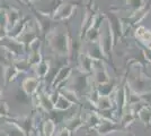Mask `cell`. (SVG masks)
<instances>
[{
    "label": "cell",
    "instance_id": "obj_1",
    "mask_svg": "<svg viewBox=\"0 0 151 136\" xmlns=\"http://www.w3.org/2000/svg\"><path fill=\"white\" fill-rule=\"evenodd\" d=\"M45 40L47 41V47L54 55H57L59 57L69 56L71 39L67 32H60V31H57V28H53L45 36Z\"/></svg>",
    "mask_w": 151,
    "mask_h": 136
},
{
    "label": "cell",
    "instance_id": "obj_2",
    "mask_svg": "<svg viewBox=\"0 0 151 136\" xmlns=\"http://www.w3.org/2000/svg\"><path fill=\"white\" fill-rule=\"evenodd\" d=\"M4 121L15 125L18 129H20L25 136H32V134L36 130L35 128V121H34V116L33 115H25V116H16V117H7L4 119Z\"/></svg>",
    "mask_w": 151,
    "mask_h": 136
},
{
    "label": "cell",
    "instance_id": "obj_3",
    "mask_svg": "<svg viewBox=\"0 0 151 136\" xmlns=\"http://www.w3.org/2000/svg\"><path fill=\"white\" fill-rule=\"evenodd\" d=\"M28 7H29L32 14L35 17V20L37 23V31L40 32V35H42L45 39V36L53 30V27H52V22L53 20L50 16L43 14L40 9H36L32 4L28 5Z\"/></svg>",
    "mask_w": 151,
    "mask_h": 136
},
{
    "label": "cell",
    "instance_id": "obj_4",
    "mask_svg": "<svg viewBox=\"0 0 151 136\" xmlns=\"http://www.w3.org/2000/svg\"><path fill=\"white\" fill-rule=\"evenodd\" d=\"M0 47L4 48L12 56V59L24 58L26 55L25 47L22 42H19L18 40L4 38L0 41Z\"/></svg>",
    "mask_w": 151,
    "mask_h": 136
},
{
    "label": "cell",
    "instance_id": "obj_5",
    "mask_svg": "<svg viewBox=\"0 0 151 136\" xmlns=\"http://www.w3.org/2000/svg\"><path fill=\"white\" fill-rule=\"evenodd\" d=\"M0 65L2 68V77L5 81V85L10 84L17 79L20 73L14 65L13 59H6L5 57H0Z\"/></svg>",
    "mask_w": 151,
    "mask_h": 136
},
{
    "label": "cell",
    "instance_id": "obj_6",
    "mask_svg": "<svg viewBox=\"0 0 151 136\" xmlns=\"http://www.w3.org/2000/svg\"><path fill=\"white\" fill-rule=\"evenodd\" d=\"M76 7H77L76 2H64V4H61L54 10V13L52 14L51 18H52L53 22H57V23L67 20L73 15V12L76 10Z\"/></svg>",
    "mask_w": 151,
    "mask_h": 136
},
{
    "label": "cell",
    "instance_id": "obj_7",
    "mask_svg": "<svg viewBox=\"0 0 151 136\" xmlns=\"http://www.w3.org/2000/svg\"><path fill=\"white\" fill-rule=\"evenodd\" d=\"M72 68L68 65H64L62 67H60V69L57 71V74L52 78V83H51V89L52 90H60L61 85L64 83H67L70 79L71 75H72Z\"/></svg>",
    "mask_w": 151,
    "mask_h": 136
},
{
    "label": "cell",
    "instance_id": "obj_8",
    "mask_svg": "<svg viewBox=\"0 0 151 136\" xmlns=\"http://www.w3.org/2000/svg\"><path fill=\"white\" fill-rule=\"evenodd\" d=\"M87 86H88V75L79 71V74H77L76 76L72 77V79H71V82L69 83L67 89L73 91L79 97Z\"/></svg>",
    "mask_w": 151,
    "mask_h": 136
},
{
    "label": "cell",
    "instance_id": "obj_9",
    "mask_svg": "<svg viewBox=\"0 0 151 136\" xmlns=\"http://www.w3.org/2000/svg\"><path fill=\"white\" fill-rule=\"evenodd\" d=\"M41 89V79L37 77H26L22 82V90L27 97H33Z\"/></svg>",
    "mask_w": 151,
    "mask_h": 136
},
{
    "label": "cell",
    "instance_id": "obj_10",
    "mask_svg": "<svg viewBox=\"0 0 151 136\" xmlns=\"http://www.w3.org/2000/svg\"><path fill=\"white\" fill-rule=\"evenodd\" d=\"M96 130L101 136H106L112 133H116V132H126L121 127L120 124L115 123V121H109V120H104V119H101V124Z\"/></svg>",
    "mask_w": 151,
    "mask_h": 136
},
{
    "label": "cell",
    "instance_id": "obj_11",
    "mask_svg": "<svg viewBox=\"0 0 151 136\" xmlns=\"http://www.w3.org/2000/svg\"><path fill=\"white\" fill-rule=\"evenodd\" d=\"M28 23H29V16H23L22 20H19L18 23L14 26L13 28L9 30L7 38L18 40L19 38L22 36V34L26 31V28L28 27Z\"/></svg>",
    "mask_w": 151,
    "mask_h": 136
},
{
    "label": "cell",
    "instance_id": "obj_12",
    "mask_svg": "<svg viewBox=\"0 0 151 136\" xmlns=\"http://www.w3.org/2000/svg\"><path fill=\"white\" fill-rule=\"evenodd\" d=\"M82 126H83V119L80 113H77L64 120L63 128H65L70 134H76Z\"/></svg>",
    "mask_w": 151,
    "mask_h": 136
},
{
    "label": "cell",
    "instance_id": "obj_13",
    "mask_svg": "<svg viewBox=\"0 0 151 136\" xmlns=\"http://www.w3.org/2000/svg\"><path fill=\"white\" fill-rule=\"evenodd\" d=\"M93 71H94V77L95 82L97 85L104 84L109 82V76H108V73L105 69V67L103 66L101 61H94V67H93Z\"/></svg>",
    "mask_w": 151,
    "mask_h": 136
},
{
    "label": "cell",
    "instance_id": "obj_14",
    "mask_svg": "<svg viewBox=\"0 0 151 136\" xmlns=\"http://www.w3.org/2000/svg\"><path fill=\"white\" fill-rule=\"evenodd\" d=\"M36 97H37V100H38V108L43 109L47 113H51L52 111L54 110V104L51 101L47 91L40 89L38 92L36 93Z\"/></svg>",
    "mask_w": 151,
    "mask_h": 136
},
{
    "label": "cell",
    "instance_id": "obj_15",
    "mask_svg": "<svg viewBox=\"0 0 151 136\" xmlns=\"http://www.w3.org/2000/svg\"><path fill=\"white\" fill-rule=\"evenodd\" d=\"M38 31H35V30H31V31H27V28H26V31L23 34H22V36L18 39L19 42H22L24 47H25V51H26V55H27V52L29 50V48H31V45L34 43V42H36L37 40H40V33H37Z\"/></svg>",
    "mask_w": 151,
    "mask_h": 136
},
{
    "label": "cell",
    "instance_id": "obj_16",
    "mask_svg": "<svg viewBox=\"0 0 151 136\" xmlns=\"http://www.w3.org/2000/svg\"><path fill=\"white\" fill-rule=\"evenodd\" d=\"M6 10V16H7V22H8V28H13L14 26L18 23L19 20H22V12L18 8L13 6H8L5 8ZM9 32V31H8Z\"/></svg>",
    "mask_w": 151,
    "mask_h": 136
},
{
    "label": "cell",
    "instance_id": "obj_17",
    "mask_svg": "<svg viewBox=\"0 0 151 136\" xmlns=\"http://www.w3.org/2000/svg\"><path fill=\"white\" fill-rule=\"evenodd\" d=\"M78 63H79V71L87 74L93 71V67H94V60L89 57L87 53H81L78 57Z\"/></svg>",
    "mask_w": 151,
    "mask_h": 136
},
{
    "label": "cell",
    "instance_id": "obj_18",
    "mask_svg": "<svg viewBox=\"0 0 151 136\" xmlns=\"http://www.w3.org/2000/svg\"><path fill=\"white\" fill-rule=\"evenodd\" d=\"M33 68H34V71H35V74H36V77L42 81V79H44V78L49 75V73H50V69H51L50 61L46 60V59H42L37 65L34 66Z\"/></svg>",
    "mask_w": 151,
    "mask_h": 136
},
{
    "label": "cell",
    "instance_id": "obj_19",
    "mask_svg": "<svg viewBox=\"0 0 151 136\" xmlns=\"http://www.w3.org/2000/svg\"><path fill=\"white\" fill-rule=\"evenodd\" d=\"M101 121V118L98 116V113L95 110H91L86 116V119H85L83 123H86L85 125L87 126L88 129H97V127L99 126Z\"/></svg>",
    "mask_w": 151,
    "mask_h": 136
},
{
    "label": "cell",
    "instance_id": "obj_20",
    "mask_svg": "<svg viewBox=\"0 0 151 136\" xmlns=\"http://www.w3.org/2000/svg\"><path fill=\"white\" fill-rule=\"evenodd\" d=\"M137 118L145 125V127H149L151 125V105H148V104L145 105V107L138 112Z\"/></svg>",
    "mask_w": 151,
    "mask_h": 136
},
{
    "label": "cell",
    "instance_id": "obj_21",
    "mask_svg": "<svg viewBox=\"0 0 151 136\" xmlns=\"http://www.w3.org/2000/svg\"><path fill=\"white\" fill-rule=\"evenodd\" d=\"M138 118H137V116L133 113L132 111L130 110L129 112L127 111H124L123 112V115L121 116V118H120V125H121V127L123 128L124 130H126L131 125H132L135 120H137Z\"/></svg>",
    "mask_w": 151,
    "mask_h": 136
},
{
    "label": "cell",
    "instance_id": "obj_22",
    "mask_svg": "<svg viewBox=\"0 0 151 136\" xmlns=\"http://www.w3.org/2000/svg\"><path fill=\"white\" fill-rule=\"evenodd\" d=\"M115 82L114 81H109V82H107V83H104V84H101V85H97L96 86V89L98 91V93H99V95L101 97H111V94L114 92L115 90Z\"/></svg>",
    "mask_w": 151,
    "mask_h": 136
},
{
    "label": "cell",
    "instance_id": "obj_23",
    "mask_svg": "<svg viewBox=\"0 0 151 136\" xmlns=\"http://www.w3.org/2000/svg\"><path fill=\"white\" fill-rule=\"evenodd\" d=\"M55 128H57L55 123L51 118H47L42 124L41 130H42V133H43L44 136H54V134H55Z\"/></svg>",
    "mask_w": 151,
    "mask_h": 136
},
{
    "label": "cell",
    "instance_id": "obj_24",
    "mask_svg": "<svg viewBox=\"0 0 151 136\" xmlns=\"http://www.w3.org/2000/svg\"><path fill=\"white\" fill-rule=\"evenodd\" d=\"M8 31H9V28H8L6 10H5V8H2V9L0 10V38H1V39L7 38Z\"/></svg>",
    "mask_w": 151,
    "mask_h": 136
},
{
    "label": "cell",
    "instance_id": "obj_25",
    "mask_svg": "<svg viewBox=\"0 0 151 136\" xmlns=\"http://www.w3.org/2000/svg\"><path fill=\"white\" fill-rule=\"evenodd\" d=\"M73 104L70 101H68L65 97L60 94V97H58V100L54 103V111H67L70 108H72Z\"/></svg>",
    "mask_w": 151,
    "mask_h": 136
},
{
    "label": "cell",
    "instance_id": "obj_26",
    "mask_svg": "<svg viewBox=\"0 0 151 136\" xmlns=\"http://www.w3.org/2000/svg\"><path fill=\"white\" fill-rule=\"evenodd\" d=\"M95 107H97V110H107L114 108V102L111 97H99L98 101Z\"/></svg>",
    "mask_w": 151,
    "mask_h": 136
},
{
    "label": "cell",
    "instance_id": "obj_27",
    "mask_svg": "<svg viewBox=\"0 0 151 136\" xmlns=\"http://www.w3.org/2000/svg\"><path fill=\"white\" fill-rule=\"evenodd\" d=\"M135 35H137V38H138L141 42H143L145 45L151 41V31L147 30L143 26H140L138 30H137Z\"/></svg>",
    "mask_w": 151,
    "mask_h": 136
},
{
    "label": "cell",
    "instance_id": "obj_28",
    "mask_svg": "<svg viewBox=\"0 0 151 136\" xmlns=\"http://www.w3.org/2000/svg\"><path fill=\"white\" fill-rule=\"evenodd\" d=\"M13 63H14V65H15V67L18 69L19 73H28L29 69L32 68L26 58L13 59Z\"/></svg>",
    "mask_w": 151,
    "mask_h": 136
},
{
    "label": "cell",
    "instance_id": "obj_29",
    "mask_svg": "<svg viewBox=\"0 0 151 136\" xmlns=\"http://www.w3.org/2000/svg\"><path fill=\"white\" fill-rule=\"evenodd\" d=\"M59 92H60V94L61 95H63V97H65L68 101H70L72 104H78L79 103V97L73 91L69 90V89H61V90H59Z\"/></svg>",
    "mask_w": 151,
    "mask_h": 136
},
{
    "label": "cell",
    "instance_id": "obj_30",
    "mask_svg": "<svg viewBox=\"0 0 151 136\" xmlns=\"http://www.w3.org/2000/svg\"><path fill=\"white\" fill-rule=\"evenodd\" d=\"M7 117H10L9 113V107L6 101L0 100V120H4Z\"/></svg>",
    "mask_w": 151,
    "mask_h": 136
},
{
    "label": "cell",
    "instance_id": "obj_31",
    "mask_svg": "<svg viewBox=\"0 0 151 136\" xmlns=\"http://www.w3.org/2000/svg\"><path fill=\"white\" fill-rule=\"evenodd\" d=\"M127 5L130 6V8H132L134 12H140V9L143 6V0H129Z\"/></svg>",
    "mask_w": 151,
    "mask_h": 136
},
{
    "label": "cell",
    "instance_id": "obj_32",
    "mask_svg": "<svg viewBox=\"0 0 151 136\" xmlns=\"http://www.w3.org/2000/svg\"><path fill=\"white\" fill-rule=\"evenodd\" d=\"M54 136H71V134L65 128H62L58 132V134H54Z\"/></svg>",
    "mask_w": 151,
    "mask_h": 136
},
{
    "label": "cell",
    "instance_id": "obj_33",
    "mask_svg": "<svg viewBox=\"0 0 151 136\" xmlns=\"http://www.w3.org/2000/svg\"><path fill=\"white\" fill-rule=\"evenodd\" d=\"M86 136H101V135L96 129H88Z\"/></svg>",
    "mask_w": 151,
    "mask_h": 136
},
{
    "label": "cell",
    "instance_id": "obj_34",
    "mask_svg": "<svg viewBox=\"0 0 151 136\" xmlns=\"http://www.w3.org/2000/svg\"><path fill=\"white\" fill-rule=\"evenodd\" d=\"M32 1H36V0H22L23 5H31Z\"/></svg>",
    "mask_w": 151,
    "mask_h": 136
},
{
    "label": "cell",
    "instance_id": "obj_35",
    "mask_svg": "<svg viewBox=\"0 0 151 136\" xmlns=\"http://www.w3.org/2000/svg\"><path fill=\"white\" fill-rule=\"evenodd\" d=\"M2 95H4V89H2V86L0 85V100L2 99Z\"/></svg>",
    "mask_w": 151,
    "mask_h": 136
},
{
    "label": "cell",
    "instance_id": "obj_36",
    "mask_svg": "<svg viewBox=\"0 0 151 136\" xmlns=\"http://www.w3.org/2000/svg\"><path fill=\"white\" fill-rule=\"evenodd\" d=\"M122 136H134V134H133V133H130V132H126V133H124Z\"/></svg>",
    "mask_w": 151,
    "mask_h": 136
},
{
    "label": "cell",
    "instance_id": "obj_37",
    "mask_svg": "<svg viewBox=\"0 0 151 136\" xmlns=\"http://www.w3.org/2000/svg\"><path fill=\"white\" fill-rule=\"evenodd\" d=\"M16 1H17L18 4H22V5H23V2H22V0H16Z\"/></svg>",
    "mask_w": 151,
    "mask_h": 136
},
{
    "label": "cell",
    "instance_id": "obj_38",
    "mask_svg": "<svg viewBox=\"0 0 151 136\" xmlns=\"http://www.w3.org/2000/svg\"><path fill=\"white\" fill-rule=\"evenodd\" d=\"M2 8H4V7L1 6V5H0V10H1V9H2Z\"/></svg>",
    "mask_w": 151,
    "mask_h": 136
},
{
    "label": "cell",
    "instance_id": "obj_39",
    "mask_svg": "<svg viewBox=\"0 0 151 136\" xmlns=\"http://www.w3.org/2000/svg\"><path fill=\"white\" fill-rule=\"evenodd\" d=\"M0 41H1V38H0Z\"/></svg>",
    "mask_w": 151,
    "mask_h": 136
}]
</instances>
